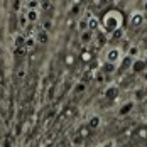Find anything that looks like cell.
<instances>
[{
    "label": "cell",
    "mask_w": 147,
    "mask_h": 147,
    "mask_svg": "<svg viewBox=\"0 0 147 147\" xmlns=\"http://www.w3.org/2000/svg\"><path fill=\"white\" fill-rule=\"evenodd\" d=\"M34 44H36V36H32V34H30L29 37L26 39V44H24V46L30 49V47H34Z\"/></svg>",
    "instance_id": "cell-11"
},
{
    "label": "cell",
    "mask_w": 147,
    "mask_h": 147,
    "mask_svg": "<svg viewBox=\"0 0 147 147\" xmlns=\"http://www.w3.org/2000/svg\"><path fill=\"white\" fill-rule=\"evenodd\" d=\"M100 27V22L95 19V17H90L88 19V30H91V29H98Z\"/></svg>",
    "instance_id": "cell-9"
},
{
    "label": "cell",
    "mask_w": 147,
    "mask_h": 147,
    "mask_svg": "<svg viewBox=\"0 0 147 147\" xmlns=\"http://www.w3.org/2000/svg\"><path fill=\"white\" fill-rule=\"evenodd\" d=\"M105 59H107V63H110V64H118L120 59H122V51H120L118 47H110V49L107 51V54H105Z\"/></svg>",
    "instance_id": "cell-2"
},
{
    "label": "cell",
    "mask_w": 147,
    "mask_h": 147,
    "mask_svg": "<svg viewBox=\"0 0 147 147\" xmlns=\"http://www.w3.org/2000/svg\"><path fill=\"white\" fill-rule=\"evenodd\" d=\"M102 147H115V142L113 140H107V142H103Z\"/></svg>",
    "instance_id": "cell-13"
},
{
    "label": "cell",
    "mask_w": 147,
    "mask_h": 147,
    "mask_svg": "<svg viewBox=\"0 0 147 147\" xmlns=\"http://www.w3.org/2000/svg\"><path fill=\"white\" fill-rule=\"evenodd\" d=\"M41 3L39 2H36V0H30V2H26V7H27V10H37V7H39Z\"/></svg>",
    "instance_id": "cell-10"
},
{
    "label": "cell",
    "mask_w": 147,
    "mask_h": 147,
    "mask_svg": "<svg viewBox=\"0 0 147 147\" xmlns=\"http://www.w3.org/2000/svg\"><path fill=\"white\" fill-rule=\"evenodd\" d=\"M26 24H27V19H26V15H20V19H19V26L24 29V27H26Z\"/></svg>",
    "instance_id": "cell-12"
},
{
    "label": "cell",
    "mask_w": 147,
    "mask_h": 147,
    "mask_svg": "<svg viewBox=\"0 0 147 147\" xmlns=\"http://www.w3.org/2000/svg\"><path fill=\"white\" fill-rule=\"evenodd\" d=\"M129 22H130V27H140L144 24V14L142 12H132Z\"/></svg>",
    "instance_id": "cell-3"
},
{
    "label": "cell",
    "mask_w": 147,
    "mask_h": 147,
    "mask_svg": "<svg viewBox=\"0 0 147 147\" xmlns=\"http://www.w3.org/2000/svg\"><path fill=\"white\" fill-rule=\"evenodd\" d=\"M91 17L90 12H86V15L83 17V19H80V22H78V30L81 32V34H85V32H88V19Z\"/></svg>",
    "instance_id": "cell-4"
},
{
    "label": "cell",
    "mask_w": 147,
    "mask_h": 147,
    "mask_svg": "<svg viewBox=\"0 0 147 147\" xmlns=\"http://www.w3.org/2000/svg\"><path fill=\"white\" fill-rule=\"evenodd\" d=\"M139 54H140V49H139V46H130V47H129V53H127V56H129L130 59L139 58Z\"/></svg>",
    "instance_id": "cell-7"
},
{
    "label": "cell",
    "mask_w": 147,
    "mask_h": 147,
    "mask_svg": "<svg viewBox=\"0 0 147 147\" xmlns=\"http://www.w3.org/2000/svg\"><path fill=\"white\" fill-rule=\"evenodd\" d=\"M36 41H39V42L46 44V42H47V32H46V30H41V32H37V36H36Z\"/></svg>",
    "instance_id": "cell-8"
},
{
    "label": "cell",
    "mask_w": 147,
    "mask_h": 147,
    "mask_svg": "<svg viewBox=\"0 0 147 147\" xmlns=\"http://www.w3.org/2000/svg\"><path fill=\"white\" fill-rule=\"evenodd\" d=\"M100 123H102V118L98 117V115H93V117L88 120V127L90 129H96V127H100Z\"/></svg>",
    "instance_id": "cell-6"
},
{
    "label": "cell",
    "mask_w": 147,
    "mask_h": 147,
    "mask_svg": "<svg viewBox=\"0 0 147 147\" xmlns=\"http://www.w3.org/2000/svg\"><path fill=\"white\" fill-rule=\"evenodd\" d=\"M44 29H46V32L51 29V20H46V22H44Z\"/></svg>",
    "instance_id": "cell-14"
},
{
    "label": "cell",
    "mask_w": 147,
    "mask_h": 147,
    "mask_svg": "<svg viewBox=\"0 0 147 147\" xmlns=\"http://www.w3.org/2000/svg\"><path fill=\"white\" fill-rule=\"evenodd\" d=\"M142 9H144V10H146V12H147V0H146V2H144V3H142Z\"/></svg>",
    "instance_id": "cell-15"
},
{
    "label": "cell",
    "mask_w": 147,
    "mask_h": 147,
    "mask_svg": "<svg viewBox=\"0 0 147 147\" xmlns=\"http://www.w3.org/2000/svg\"><path fill=\"white\" fill-rule=\"evenodd\" d=\"M26 19H27V22L34 24V22L39 20V12H37V10H27V12H26Z\"/></svg>",
    "instance_id": "cell-5"
},
{
    "label": "cell",
    "mask_w": 147,
    "mask_h": 147,
    "mask_svg": "<svg viewBox=\"0 0 147 147\" xmlns=\"http://www.w3.org/2000/svg\"><path fill=\"white\" fill-rule=\"evenodd\" d=\"M118 26H120V15L117 12H112V14H107L105 15V27L108 30H117Z\"/></svg>",
    "instance_id": "cell-1"
}]
</instances>
